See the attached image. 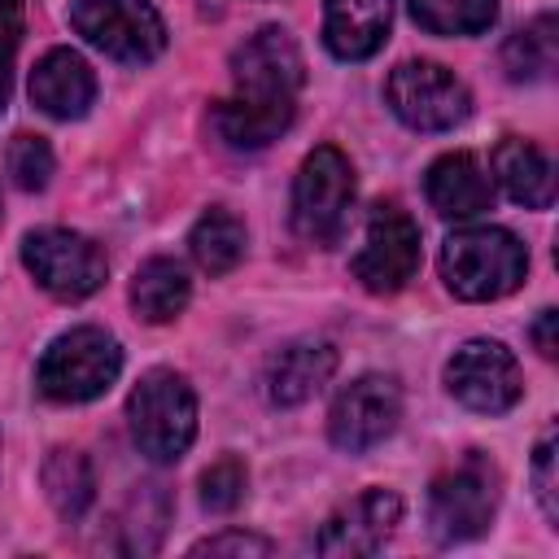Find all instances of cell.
I'll list each match as a JSON object with an SVG mask.
<instances>
[{"label":"cell","mask_w":559,"mask_h":559,"mask_svg":"<svg viewBox=\"0 0 559 559\" xmlns=\"http://www.w3.org/2000/svg\"><path fill=\"white\" fill-rule=\"evenodd\" d=\"M127 419L140 454H148L153 463H175L197 437V393L179 371L153 367L131 389Z\"/></svg>","instance_id":"cell-3"},{"label":"cell","mask_w":559,"mask_h":559,"mask_svg":"<svg viewBox=\"0 0 559 559\" xmlns=\"http://www.w3.org/2000/svg\"><path fill=\"white\" fill-rule=\"evenodd\" d=\"M17 44H22V0H0V109L9 100Z\"/></svg>","instance_id":"cell-26"},{"label":"cell","mask_w":559,"mask_h":559,"mask_svg":"<svg viewBox=\"0 0 559 559\" xmlns=\"http://www.w3.org/2000/svg\"><path fill=\"white\" fill-rule=\"evenodd\" d=\"M96 96V79L87 70V61L70 48H52L44 52V61L31 70V100L48 114V118H83L87 105Z\"/></svg>","instance_id":"cell-16"},{"label":"cell","mask_w":559,"mask_h":559,"mask_svg":"<svg viewBox=\"0 0 559 559\" xmlns=\"http://www.w3.org/2000/svg\"><path fill=\"white\" fill-rule=\"evenodd\" d=\"M393 0H323V44L341 61H367L389 39Z\"/></svg>","instance_id":"cell-14"},{"label":"cell","mask_w":559,"mask_h":559,"mask_svg":"<svg viewBox=\"0 0 559 559\" xmlns=\"http://www.w3.org/2000/svg\"><path fill=\"white\" fill-rule=\"evenodd\" d=\"M306 83L301 52L284 26L253 31L231 52V96L210 114L214 131L231 148H266L280 140L297 114V92Z\"/></svg>","instance_id":"cell-1"},{"label":"cell","mask_w":559,"mask_h":559,"mask_svg":"<svg viewBox=\"0 0 559 559\" xmlns=\"http://www.w3.org/2000/svg\"><path fill=\"white\" fill-rule=\"evenodd\" d=\"M22 262L35 275V284L44 293H52L57 301H83L109 275L105 249L96 240H87L83 231H70V227H39V231H31L22 240Z\"/></svg>","instance_id":"cell-7"},{"label":"cell","mask_w":559,"mask_h":559,"mask_svg":"<svg viewBox=\"0 0 559 559\" xmlns=\"http://www.w3.org/2000/svg\"><path fill=\"white\" fill-rule=\"evenodd\" d=\"M528 249L507 227H463L441 245V280L463 301H498L524 284Z\"/></svg>","instance_id":"cell-2"},{"label":"cell","mask_w":559,"mask_h":559,"mask_svg":"<svg viewBox=\"0 0 559 559\" xmlns=\"http://www.w3.org/2000/svg\"><path fill=\"white\" fill-rule=\"evenodd\" d=\"M92 463L79 450H52L44 459V493L61 520H79L92 507Z\"/></svg>","instance_id":"cell-22"},{"label":"cell","mask_w":559,"mask_h":559,"mask_svg":"<svg viewBox=\"0 0 559 559\" xmlns=\"http://www.w3.org/2000/svg\"><path fill=\"white\" fill-rule=\"evenodd\" d=\"M555 323H559V314H555V310H542V314H537V323H533V341H537L542 358H555V354H559V341H555Z\"/></svg>","instance_id":"cell-29"},{"label":"cell","mask_w":559,"mask_h":559,"mask_svg":"<svg viewBox=\"0 0 559 559\" xmlns=\"http://www.w3.org/2000/svg\"><path fill=\"white\" fill-rule=\"evenodd\" d=\"M122 371V349L105 328H70L61 332L35 371V384L48 402H92Z\"/></svg>","instance_id":"cell-4"},{"label":"cell","mask_w":559,"mask_h":559,"mask_svg":"<svg viewBox=\"0 0 559 559\" xmlns=\"http://www.w3.org/2000/svg\"><path fill=\"white\" fill-rule=\"evenodd\" d=\"M245 485H249L245 463L231 459V454H223V459L201 476V507H205V511H231V507L245 498Z\"/></svg>","instance_id":"cell-25"},{"label":"cell","mask_w":559,"mask_h":559,"mask_svg":"<svg viewBox=\"0 0 559 559\" xmlns=\"http://www.w3.org/2000/svg\"><path fill=\"white\" fill-rule=\"evenodd\" d=\"M533 485L542 498L546 520H559V476H555V432H546L533 450Z\"/></svg>","instance_id":"cell-27"},{"label":"cell","mask_w":559,"mask_h":559,"mask_svg":"<svg viewBox=\"0 0 559 559\" xmlns=\"http://www.w3.org/2000/svg\"><path fill=\"white\" fill-rule=\"evenodd\" d=\"M411 17L432 35H480L498 17V0H411Z\"/></svg>","instance_id":"cell-23"},{"label":"cell","mask_w":559,"mask_h":559,"mask_svg":"<svg viewBox=\"0 0 559 559\" xmlns=\"http://www.w3.org/2000/svg\"><path fill=\"white\" fill-rule=\"evenodd\" d=\"M354 280L367 293H397L419 271V227L397 201H380L367 214L362 249L354 253Z\"/></svg>","instance_id":"cell-10"},{"label":"cell","mask_w":559,"mask_h":559,"mask_svg":"<svg viewBox=\"0 0 559 559\" xmlns=\"http://www.w3.org/2000/svg\"><path fill=\"white\" fill-rule=\"evenodd\" d=\"M349 205H354V166L332 144L314 148L301 162L297 183H293V227H297V236L319 245V249L336 245L345 236Z\"/></svg>","instance_id":"cell-5"},{"label":"cell","mask_w":559,"mask_h":559,"mask_svg":"<svg viewBox=\"0 0 559 559\" xmlns=\"http://www.w3.org/2000/svg\"><path fill=\"white\" fill-rule=\"evenodd\" d=\"M332 371H336V349H332V341L306 336V341H293V345H284L280 354H271L262 384H266V397H271L275 406H297V402L314 397V393L332 380Z\"/></svg>","instance_id":"cell-15"},{"label":"cell","mask_w":559,"mask_h":559,"mask_svg":"<svg viewBox=\"0 0 559 559\" xmlns=\"http://www.w3.org/2000/svg\"><path fill=\"white\" fill-rule=\"evenodd\" d=\"M424 192H428V205L441 218H476L493 201V183H489L485 166L472 153H445V157H437L428 166Z\"/></svg>","instance_id":"cell-17"},{"label":"cell","mask_w":559,"mask_h":559,"mask_svg":"<svg viewBox=\"0 0 559 559\" xmlns=\"http://www.w3.org/2000/svg\"><path fill=\"white\" fill-rule=\"evenodd\" d=\"M275 546L266 542V537H258V533H240V528H227V533H214V537H205V542H197L192 546V555H271Z\"/></svg>","instance_id":"cell-28"},{"label":"cell","mask_w":559,"mask_h":559,"mask_svg":"<svg viewBox=\"0 0 559 559\" xmlns=\"http://www.w3.org/2000/svg\"><path fill=\"white\" fill-rule=\"evenodd\" d=\"M70 26L105 57L144 66L166 48V22L148 0H74Z\"/></svg>","instance_id":"cell-6"},{"label":"cell","mask_w":559,"mask_h":559,"mask_svg":"<svg viewBox=\"0 0 559 559\" xmlns=\"http://www.w3.org/2000/svg\"><path fill=\"white\" fill-rule=\"evenodd\" d=\"M192 297V280L175 258H148L131 280V306L144 323H170L183 314Z\"/></svg>","instance_id":"cell-19"},{"label":"cell","mask_w":559,"mask_h":559,"mask_svg":"<svg viewBox=\"0 0 559 559\" xmlns=\"http://www.w3.org/2000/svg\"><path fill=\"white\" fill-rule=\"evenodd\" d=\"M389 109L411 131H450L472 114V96L463 79H454L437 61H402L384 83Z\"/></svg>","instance_id":"cell-9"},{"label":"cell","mask_w":559,"mask_h":559,"mask_svg":"<svg viewBox=\"0 0 559 559\" xmlns=\"http://www.w3.org/2000/svg\"><path fill=\"white\" fill-rule=\"evenodd\" d=\"M445 389L480 415H502L520 402L524 380H520V362L502 341H467L454 349V358L445 362Z\"/></svg>","instance_id":"cell-12"},{"label":"cell","mask_w":559,"mask_h":559,"mask_svg":"<svg viewBox=\"0 0 559 559\" xmlns=\"http://www.w3.org/2000/svg\"><path fill=\"white\" fill-rule=\"evenodd\" d=\"M4 166H9V179L22 188V192H39L48 188L52 179V148L44 135H13L9 140V153H4Z\"/></svg>","instance_id":"cell-24"},{"label":"cell","mask_w":559,"mask_h":559,"mask_svg":"<svg viewBox=\"0 0 559 559\" xmlns=\"http://www.w3.org/2000/svg\"><path fill=\"white\" fill-rule=\"evenodd\" d=\"M397 520H402V498L393 489H362L354 502L328 515L314 550L319 555H376L397 528Z\"/></svg>","instance_id":"cell-13"},{"label":"cell","mask_w":559,"mask_h":559,"mask_svg":"<svg viewBox=\"0 0 559 559\" xmlns=\"http://www.w3.org/2000/svg\"><path fill=\"white\" fill-rule=\"evenodd\" d=\"M559 61V22L550 13L533 17L528 26H520L507 48H502V66L515 83H537V79H550Z\"/></svg>","instance_id":"cell-21"},{"label":"cell","mask_w":559,"mask_h":559,"mask_svg":"<svg viewBox=\"0 0 559 559\" xmlns=\"http://www.w3.org/2000/svg\"><path fill=\"white\" fill-rule=\"evenodd\" d=\"M402 419V389L393 376H380V371H367L358 380H349L332 411H328V437L336 450L345 454H367L376 450Z\"/></svg>","instance_id":"cell-11"},{"label":"cell","mask_w":559,"mask_h":559,"mask_svg":"<svg viewBox=\"0 0 559 559\" xmlns=\"http://www.w3.org/2000/svg\"><path fill=\"white\" fill-rule=\"evenodd\" d=\"M493 511H498V472L480 454H467L459 467L441 472L428 489V528L445 546L480 537Z\"/></svg>","instance_id":"cell-8"},{"label":"cell","mask_w":559,"mask_h":559,"mask_svg":"<svg viewBox=\"0 0 559 559\" xmlns=\"http://www.w3.org/2000/svg\"><path fill=\"white\" fill-rule=\"evenodd\" d=\"M188 249H192V262L205 271V275H227L240 258H245V223L223 210V205H210L192 231H188Z\"/></svg>","instance_id":"cell-20"},{"label":"cell","mask_w":559,"mask_h":559,"mask_svg":"<svg viewBox=\"0 0 559 559\" xmlns=\"http://www.w3.org/2000/svg\"><path fill=\"white\" fill-rule=\"evenodd\" d=\"M493 179L502 192L528 210H550L555 201V170L550 157L528 140H502L493 148Z\"/></svg>","instance_id":"cell-18"}]
</instances>
